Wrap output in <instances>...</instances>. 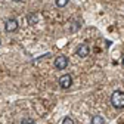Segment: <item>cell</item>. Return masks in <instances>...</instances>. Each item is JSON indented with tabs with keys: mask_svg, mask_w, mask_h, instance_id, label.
Instances as JSON below:
<instances>
[{
	"mask_svg": "<svg viewBox=\"0 0 124 124\" xmlns=\"http://www.w3.org/2000/svg\"><path fill=\"white\" fill-rule=\"evenodd\" d=\"M62 124H74V120L71 117H65L64 120H62Z\"/></svg>",
	"mask_w": 124,
	"mask_h": 124,
	"instance_id": "cell-10",
	"label": "cell"
},
{
	"mask_svg": "<svg viewBox=\"0 0 124 124\" xmlns=\"http://www.w3.org/2000/svg\"><path fill=\"white\" fill-rule=\"evenodd\" d=\"M75 53H77V56H78V58H87L89 53H90V49H89V46L86 43H81L78 47H77Z\"/></svg>",
	"mask_w": 124,
	"mask_h": 124,
	"instance_id": "cell-5",
	"label": "cell"
},
{
	"mask_svg": "<svg viewBox=\"0 0 124 124\" xmlns=\"http://www.w3.org/2000/svg\"><path fill=\"white\" fill-rule=\"evenodd\" d=\"M68 2H70V0H55V5L58 8H65L68 5Z\"/></svg>",
	"mask_w": 124,
	"mask_h": 124,
	"instance_id": "cell-8",
	"label": "cell"
},
{
	"mask_svg": "<svg viewBox=\"0 0 124 124\" xmlns=\"http://www.w3.org/2000/svg\"><path fill=\"white\" fill-rule=\"evenodd\" d=\"M37 21H39V16H37L36 13H30V15H28V24H30V25L37 24Z\"/></svg>",
	"mask_w": 124,
	"mask_h": 124,
	"instance_id": "cell-7",
	"label": "cell"
},
{
	"mask_svg": "<svg viewBox=\"0 0 124 124\" xmlns=\"http://www.w3.org/2000/svg\"><path fill=\"white\" fill-rule=\"evenodd\" d=\"M0 44H2V40H0Z\"/></svg>",
	"mask_w": 124,
	"mask_h": 124,
	"instance_id": "cell-13",
	"label": "cell"
},
{
	"mask_svg": "<svg viewBox=\"0 0 124 124\" xmlns=\"http://www.w3.org/2000/svg\"><path fill=\"white\" fill-rule=\"evenodd\" d=\"M18 21L15 19V18H10V19H8L6 22H5V31L6 33H15V31L18 30Z\"/></svg>",
	"mask_w": 124,
	"mask_h": 124,
	"instance_id": "cell-3",
	"label": "cell"
},
{
	"mask_svg": "<svg viewBox=\"0 0 124 124\" xmlns=\"http://www.w3.org/2000/svg\"><path fill=\"white\" fill-rule=\"evenodd\" d=\"M53 65H55L56 70H65L68 67V58L67 56H58V58H55Z\"/></svg>",
	"mask_w": 124,
	"mask_h": 124,
	"instance_id": "cell-4",
	"label": "cell"
},
{
	"mask_svg": "<svg viewBox=\"0 0 124 124\" xmlns=\"http://www.w3.org/2000/svg\"><path fill=\"white\" fill-rule=\"evenodd\" d=\"M123 67H124V58H123Z\"/></svg>",
	"mask_w": 124,
	"mask_h": 124,
	"instance_id": "cell-12",
	"label": "cell"
},
{
	"mask_svg": "<svg viewBox=\"0 0 124 124\" xmlns=\"http://www.w3.org/2000/svg\"><path fill=\"white\" fill-rule=\"evenodd\" d=\"M111 103L115 109H123L124 108V92L123 90H115L111 96Z\"/></svg>",
	"mask_w": 124,
	"mask_h": 124,
	"instance_id": "cell-1",
	"label": "cell"
},
{
	"mask_svg": "<svg viewBox=\"0 0 124 124\" xmlns=\"http://www.w3.org/2000/svg\"><path fill=\"white\" fill-rule=\"evenodd\" d=\"M12 2H21V0H12Z\"/></svg>",
	"mask_w": 124,
	"mask_h": 124,
	"instance_id": "cell-11",
	"label": "cell"
},
{
	"mask_svg": "<svg viewBox=\"0 0 124 124\" xmlns=\"http://www.w3.org/2000/svg\"><path fill=\"white\" fill-rule=\"evenodd\" d=\"M58 84H59L62 89H70L71 84H72V77H71L70 74L61 75V77H59V80H58Z\"/></svg>",
	"mask_w": 124,
	"mask_h": 124,
	"instance_id": "cell-2",
	"label": "cell"
},
{
	"mask_svg": "<svg viewBox=\"0 0 124 124\" xmlns=\"http://www.w3.org/2000/svg\"><path fill=\"white\" fill-rule=\"evenodd\" d=\"M92 124H105V118L102 115H95L92 118Z\"/></svg>",
	"mask_w": 124,
	"mask_h": 124,
	"instance_id": "cell-6",
	"label": "cell"
},
{
	"mask_svg": "<svg viewBox=\"0 0 124 124\" xmlns=\"http://www.w3.org/2000/svg\"><path fill=\"white\" fill-rule=\"evenodd\" d=\"M19 124H36V121L33 120V118H30V117H25V118H22L21 120V123Z\"/></svg>",
	"mask_w": 124,
	"mask_h": 124,
	"instance_id": "cell-9",
	"label": "cell"
}]
</instances>
